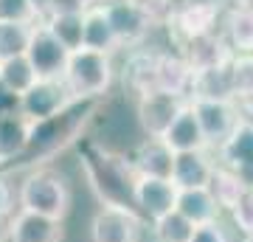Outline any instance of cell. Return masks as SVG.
Segmentation results:
<instances>
[{"label": "cell", "instance_id": "obj_1", "mask_svg": "<svg viewBox=\"0 0 253 242\" xmlns=\"http://www.w3.org/2000/svg\"><path fill=\"white\" fill-rule=\"evenodd\" d=\"M99 101L101 99H73L56 116L34 121L31 124V135H28V146H26V152L17 158V163L48 161L56 152H62L65 146H71L82 135V130L87 127V121L96 116Z\"/></svg>", "mask_w": 253, "mask_h": 242}, {"label": "cell", "instance_id": "obj_2", "mask_svg": "<svg viewBox=\"0 0 253 242\" xmlns=\"http://www.w3.org/2000/svg\"><path fill=\"white\" fill-rule=\"evenodd\" d=\"M82 166H84V175L90 180L93 192L99 194L101 206L138 211V206H135V178L138 175L132 169V163H126L124 158L101 149L96 144H84Z\"/></svg>", "mask_w": 253, "mask_h": 242}, {"label": "cell", "instance_id": "obj_3", "mask_svg": "<svg viewBox=\"0 0 253 242\" xmlns=\"http://www.w3.org/2000/svg\"><path fill=\"white\" fill-rule=\"evenodd\" d=\"M62 82L71 90L73 99H101L113 82V59H110V54L76 48L68 56Z\"/></svg>", "mask_w": 253, "mask_h": 242}, {"label": "cell", "instance_id": "obj_4", "mask_svg": "<svg viewBox=\"0 0 253 242\" xmlns=\"http://www.w3.org/2000/svg\"><path fill=\"white\" fill-rule=\"evenodd\" d=\"M17 200L23 211H34V214L62 220L68 214V206H71V192H68V183H65L59 172L34 169L20 183Z\"/></svg>", "mask_w": 253, "mask_h": 242}, {"label": "cell", "instance_id": "obj_5", "mask_svg": "<svg viewBox=\"0 0 253 242\" xmlns=\"http://www.w3.org/2000/svg\"><path fill=\"white\" fill-rule=\"evenodd\" d=\"M219 9L211 0H194V3H183V6H172V14L166 17V26L172 31V37L180 45L197 40V37L214 34Z\"/></svg>", "mask_w": 253, "mask_h": 242}, {"label": "cell", "instance_id": "obj_6", "mask_svg": "<svg viewBox=\"0 0 253 242\" xmlns=\"http://www.w3.org/2000/svg\"><path fill=\"white\" fill-rule=\"evenodd\" d=\"M68 56H71V51L42 23H37L34 31H31V40H28V48H26V59L31 62L37 76L40 79H62Z\"/></svg>", "mask_w": 253, "mask_h": 242}, {"label": "cell", "instance_id": "obj_7", "mask_svg": "<svg viewBox=\"0 0 253 242\" xmlns=\"http://www.w3.org/2000/svg\"><path fill=\"white\" fill-rule=\"evenodd\" d=\"M189 104L197 116L208 146H219L242 118L234 99H189Z\"/></svg>", "mask_w": 253, "mask_h": 242}, {"label": "cell", "instance_id": "obj_8", "mask_svg": "<svg viewBox=\"0 0 253 242\" xmlns=\"http://www.w3.org/2000/svg\"><path fill=\"white\" fill-rule=\"evenodd\" d=\"M73 101L71 90L65 88L62 79H37L31 88L20 96V113L34 124L42 118L56 116Z\"/></svg>", "mask_w": 253, "mask_h": 242}, {"label": "cell", "instance_id": "obj_9", "mask_svg": "<svg viewBox=\"0 0 253 242\" xmlns=\"http://www.w3.org/2000/svg\"><path fill=\"white\" fill-rule=\"evenodd\" d=\"M189 104L186 96H174L166 90H149L144 96H138V118L141 127L149 138H163V133L172 127L183 107Z\"/></svg>", "mask_w": 253, "mask_h": 242}, {"label": "cell", "instance_id": "obj_10", "mask_svg": "<svg viewBox=\"0 0 253 242\" xmlns=\"http://www.w3.org/2000/svg\"><path fill=\"white\" fill-rule=\"evenodd\" d=\"M222 166L236 172L248 189H253V121L239 118L234 133L217 146Z\"/></svg>", "mask_w": 253, "mask_h": 242}, {"label": "cell", "instance_id": "obj_11", "mask_svg": "<svg viewBox=\"0 0 253 242\" xmlns=\"http://www.w3.org/2000/svg\"><path fill=\"white\" fill-rule=\"evenodd\" d=\"M104 14H107L110 26H113L118 45H129V48L144 43L146 34L155 26L152 20L146 17L138 6H132L129 0H110V3H104Z\"/></svg>", "mask_w": 253, "mask_h": 242}, {"label": "cell", "instance_id": "obj_12", "mask_svg": "<svg viewBox=\"0 0 253 242\" xmlns=\"http://www.w3.org/2000/svg\"><path fill=\"white\" fill-rule=\"evenodd\" d=\"M138 231H141L138 211L116 206H101L90 225L93 242H138Z\"/></svg>", "mask_w": 253, "mask_h": 242}, {"label": "cell", "instance_id": "obj_13", "mask_svg": "<svg viewBox=\"0 0 253 242\" xmlns=\"http://www.w3.org/2000/svg\"><path fill=\"white\" fill-rule=\"evenodd\" d=\"M174 200H177V186L172 180L149 178V175L135 178V206L149 220H158V217L174 211Z\"/></svg>", "mask_w": 253, "mask_h": 242}, {"label": "cell", "instance_id": "obj_14", "mask_svg": "<svg viewBox=\"0 0 253 242\" xmlns=\"http://www.w3.org/2000/svg\"><path fill=\"white\" fill-rule=\"evenodd\" d=\"M9 242H62V220L20 208L9 220Z\"/></svg>", "mask_w": 253, "mask_h": 242}, {"label": "cell", "instance_id": "obj_15", "mask_svg": "<svg viewBox=\"0 0 253 242\" xmlns=\"http://www.w3.org/2000/svg\"><path fill=\"white\" fill-rule=\"evenodd\" d=\"M183 48V59L189 62L191 73H203V71H214V68H222L234 59L231 54V45L225 40H219L217 34H206L197 37L191 43L180 45Z\"/></svg>", "mask_w": 253, "mask_h": 242}, {"label": "cell", "instance_id": "obj_16", "mask_svg": "<svg viewBox=\"0 0 253 242\" xmlns=\"http://www.w3.org/2000/svg\"><path fill=\"white\" fill-rule=\"evenodd\" d=\"M174 211H180V214L186 217L194 228H197V225L217 223V217H219L222 208H219L217 197L211 194V189L200 186V189H177Z\"/></svg>", "mask_w": 253, "mask_h": 242}, {"label": "cell", "instance_id": "obj_17", "mask_svg": "<svg viewBox=\"0 0 253 242\" xmlns=\"http://www.w3.org/2000/svg\"><path fill=\"white\" fill-rule=\"evenodd\" d=\"M132 169H135V175L172 180V169H174L172 146L163 141V138H146V141L138 146L135 158H132Z\"/></svg>", "mask_w": 253, "mask_h": 242}, {"label": "cell", "instance_id": "obj_18", "mask_svg": "<svg viewBox=\"0 0 253 242\" xmlns=\"http://www.w3.org/2000/svg\"><path fill=\"white\" fill-rule=\"evenodd\" d=\"M214 163L206 155V149L200 152H174V169H172V183L177 189H200L208 186L214 178Z\"/></svg>", "mask_w": 253, "mask_h": 242}, {"label": "cell", "instance_id": "obj_19", "mask_svg": "<svg viewBox=\"0 0 253 242\" xmlns=\"http://www.w3.org/2000/svg\"><path fill=\"white\" fill-rule=\"evenodd\" d=\"M163 141L172 146V152H200V149H208V141L203 135V130H200V121L194 116L191 104H186L177 113L172 127L163 133Z\"/></svg>", "mask_w": 253, "mask_h": 242}, {"label": "cell", "instance_id": "obj_20", "mask_svg": "<svg viewBox=\"0 0 253 242\" xmlns=\"http://www.w3.org/2000/svg\"><path fill=\"white\" fill-rule=\"evenodd\" d=\"M191 73L189 62L183 56L174 54H158V65H155V90H166L174 96H186L191 93Z\"/></svg>", "mask_w": 253, "mask_h": 242}, {"label": "cell", "instance_id": "obj_21", "mask_svg": "<svg viewBox=\"0 0 253 242\" xmlns=\"http://www.w3.org/2000/svg\"><path fill=\"white\" fill-rule=\"evenodd\" d=\"M82 48H90V51H99V54H113L116 48H121L116 34H113V26H110L107 14H104V6H90V9H84Z\"/></svg>", "mask_w": 253, "mask_h": 242}, {"label": "cell", "instance_id": "obj_22", "mask_svg": "<svg viewBox=\"0 0 253 242\" xmlns=\"http://www.w3.org/2000/svg\"><path fill=\"white\" fill-rule=\"evenodd\" d=\"M28 135H31V121L23 113L0 118V166L17 161L26 152Z\"/></svg>", "mask_w": 253, "mask_h": 242}, {"label": "cell", "instance_id": "obj_23", "mask_svg": "<svg viewBox=\"0 0 253 242\" xmlns=\"http://www.w3.org/2000/svg\"><path fill=\"white\" fill-rule=\"evenodd\" d=\"M68 51L82 48V31H84V11H48L40 20Z\"/></svg>", "mask_w": 253, "mask_h": 242}, {"label": "cell", "instance_id": "obj_24", "mask_svg": "<svg viewBox=\"0 0 253 242\" xmlns=\"http://www.w3.org/2000/svg\"><path fill=\"white\" fill-rule=\"evenodd\" d=\"M155 65H158V54L155 51H132L129 59H126L124 82L135 90L138 96L155 90Z\"/></svg>", "mask_w": 253, "mask_h": 242}, {"label": "cell", "instance_id": "obj_25", "mask_svg": "<svg viewBox=\"0 0 253 242\" xmlns=\"http://www.w3.org/2000/svg\"><path fill=\"white\" fill-rule=\"evenodd\" d=\"M37 79H40V76L34 73V68H31V62L26 59V54L11 56V59H0V85L9 88L11 93L23 96Z\"/></svg>", "mask_w": 253, "mask_h": 242}, {"label": "cell", "instance_id": "obj_26", "mask_svg": "<svg viewBox=\"0 0 253 242\" xmlns=\"http://www.w3.org/2000/svg\"><path fill=\"white\" fill-rule=\"evenodd\" d=\"M228 40L225 43L231 45V51L236 54H251L253 51V11L236 6L231 14H228Z\"/></svg>", "mask_w": 253, "mask_h": 242}, {"label": "cell", "instance_id": "obj_27", "mask_svg": "<svg viewBox=\"0 0 253 242\" xmlns=\"http://www.w3.org/2000/svg\"><path fill=\"white\" fill-rule=\"evenodd\" d=\"M208 189H211V194L217 197L219 208H231V211H234V206L239 203V197L248 192L242 178H239L236 172L225 169V166H217V169H214V178H211Z\"/></svg>", "mask_w": 253, "mask_h": 242}, {"label": "cell", "instance_id": "obj_28", "mask_svg": "<svg viewBox=\"0 0 253 242\" xmlns=\"http://www.w3.org/2000/svg\"><path fill=\"white\" fill-rule=\"evenodd\" d=\"M34 26L31 23H6V20H0V59H11V56L26 54Z\"/></svg>", "mask_w": 253, "mask_h": 242}, {"label": "cell", "instance_id": "obj_29", "mask_svg": "<svg viewBox=\"0 0 253 242\" xmlns=\"http://www.w3.org/2000/svg\"><path fill=\"white\" fill-rule=\"evenodd\" d=\"M152 223H155V237L161 242H189V237L194 234V225L180 211H169V214L158 217Z\"/></svg>", "mask_w": 253, "mask_h": 242}, {"label": "cell", "instance_id": "obj_30", "mask_svg": "<svg viewBox=\"0 0 253 242\" xmlns=\"http://www.w3.org/2000/svg\"><path fill=\"white\" fill-rule=\"evenodd\" d=\"M231 82H234V101L253 96V59L248 54H236L231 59Z\"/></svg>", "mask_w": 253, "mask_h": 242}, {"label": "cell", "instance_id": "obj_31", "mask_svg": "<svg viewBox=\"0 0 253 242\" xmlns=\"http://www.w3.org/2000/svg\"><path fill=\"white\" fill-rule=\"evenodd\" d=\"M0 20L6 23H40V11L31 0H0Z\"/></svg>", "mask_w": 253, "mask_h": 242}, {"label": "cell", "instance_id": "obj_32", "mask_svg": "<svg viewBox=\"0 0 253 242\" xmlns=\"http://www.w3.org/2000/svg\"><path fill=\"white\" fill-rule=\"evenodd\" d=\"M234 220L245 234H253V189H248L234 206Z\"/></svg>", "mask_w": 253, "mask_h": 242}, {"label": "cell", "instance_id": "obj_33", "mask_svg": "<svg viewBox=\"0 0 253 242\" xmlns=\"http://www.w3.org/2000/svg\"><path fill=\"white\" fill-rule=\"evenodd\" d=\"M129 3L138 6L152 23H161V20L166 23V17L172 14V0H129Z\"/></svg>", "mask_w": 253, "mask_h": 242}, {"label": "cell", "instance_id": "obj_34", "mask_svg": "<svg viewBox=\"0 0 253 242\" xmlns=\"http://www.w3.org/2000/svg\"><path fill=\"white\" fill-rule=\"evenodd\" d=\"M189 242H228V237L219 228V223H208V225H197L194 234L189 237Z\"/></svg>", "mask_w": 253, "mask_h": 242}, {"label": "cell", "instance_id": "obj_35", "mask_svg": "<svg viewBox=\"0 0 253 242\" xmlns=\"http://www.w3.org/2000/svg\"><path fill=\"white\" fill-rule=\"evenodd\" d=\"M17 113H20V96H17V93H11L9 88H3V85H0V118L17 116Z\"/></svg>", "mask_w": 253, "mask_h": 242}, {"label": "cell", "instance_id": "obj_36", "mask_svg": "<svg viewBox=\"0 0 253 242\" xmlns=\"http://www.w3.org/2000/svg\"><path fill=\"white\" fill-rule=\"evenodd\" d=\"M9 208H11V189L0 178V214H9Z\"/></svg>", "mask_w": 253, "mask_h": 242}, {"label": "cell", "instance_id": "obj_37", "mask_svg": "<svg viewBox=\"0 0 253 242\" xmlns=\"http://www.w3.org/2000/svg\"><path fill=\"white\" fill-rule=\"evenodd\" d=\"M34 3V9L40 11V17H45L48 11H51V6H54V0H31Z\"/></svg>", "mask_w": 253, "mask_h": 242}, {"label": "cell", "instance_id": "obj_38", "mask_svg": "<svg viewBox=\"0 0 253 242\" xmlns=\"http://www.w3.org/2000/svg\"><path fill=\"white\" fill-rule=\"evenodd\" d=\"M9 214H0V242H3V237H9V220H6Z\"/></svg>", "mask_w": 253, "mask_h": 242}, {"label": "cell", "instance_id": "obj_39", "mask_svg": "<svg viewBox=\"0 0 253 242\" xmlns=\"http://www.w3.org/2000/svg\"><path fill=\"white\" fill-rule=\"evenodd\" d=\"M239 6H242V9H251V11H253V0H239Z\"/></svg>", "mask_w": 253, "mask_h": 242}, {"label": "cell", "instance_id": "obj_40", "mask_svg": "<svg viewBox=\"0 0 253 242\" xmlns=\"http://www.w3.org/2000/svg\"><path fill=\"white\" fill-rule=\"evenodd\" d=\"M245 242H253V234H245Z\"/></svg>", "mask_w": 253, "mask_h": 242}, {"label": "cell", "instance_id": "obj_41", "mask_svg": "<svg viewBox=\"0 0 253 242\" xmlns=\"http://www.w3.org/2000/svg\"><path fill=\"white\" fill-rule=\"evenodd\" d=\"M248 56H251V59H253V51H251V54H248Z\"/></svg>", "mask_w": 253, "mask_h": 242}]
</instances>
